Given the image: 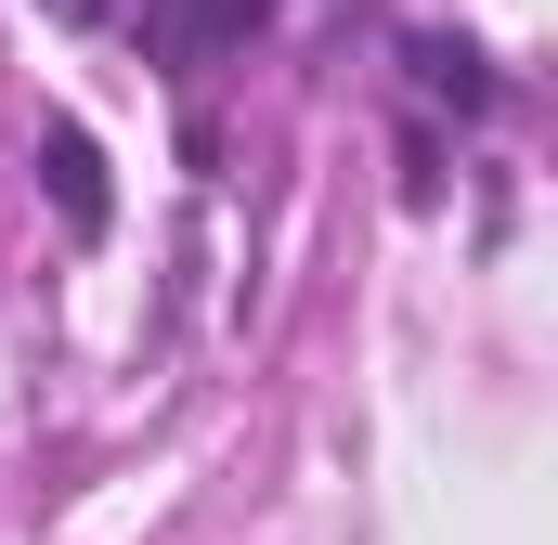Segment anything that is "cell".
Listing matches in <instances>:
<instances>
[{
    "label": "cell",
    "mask_w": 558,
    "mask_h": 545,
    "mask_svg": "<svg viewBox=\"0 0 558 545\" xmlns=\"http://www.w3.org/2000/svg\"><path fill=\"white\" fill-rule=\"evenodd\" d=\"M260 26V0H156V39L169 52H221V39H247Z\"/></svg>",
    "instance_id": "obj_2"
},
{
    "label": "cell",
    "mask_w": 558,
    "mask_h": 545,
    "mask_svg": "<svg viewBox=\"0 0 558 545\" xmlns=\"http://www.w3.org/2000/svg\"><path fill=\"white\" fill-rule=\"evenodd\" d=\"M39 182H52V208H65V234H78V247L118 221V195H105V143L78 131V118H52V131H39Z\"/></svg>",
    "instance_id": "obj_1"
},
{
    "label": "cell",
    "mask_w": 558,
    "mask_h": 545,
    "mask_svg": "<svg viewBox=\"0 0 558 545\" xmlns=\"http://www.w3.org/2000/svg\"><path fill=\"white\" fill-rule=\"evenodd\" d=\"M416 92H441L454 118H481V105H494V78H481V52H468V39H416Z\"/></svg>",
    "instance_id": "obj_3"
}]
</instances>
